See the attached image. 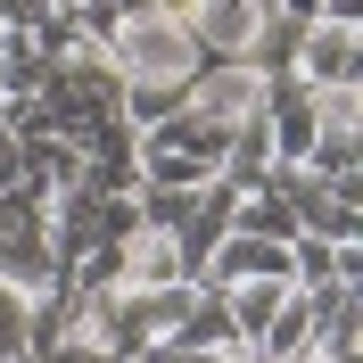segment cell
Wrapping results in <instances>:
<instances>
[{
	"mask_svg": "<svg viewBox=\"0 0 363 363\" xmlns=\"http://www.w3.org/2000/svg\"><path fill=\"white\" fill-rule=\"evenodd\" d=\"M297 42H306V25L272 9V17H264V25L248 33V50H240V67H256V74H289V67H297Z\"/></svg>",
	"mask_w": 363,
	"mask_h": 363,
	"instance_id": "30bf717a",
	"label": "cell"
},
{
	"mask_svg": "<svg viewBox=\"0 0 363 363\" xmlns=\"http://www.w3.org/2000/svg\"><path fill=\"white\" fill-rule=\"evenodd\" d=\"M17 355H33V297L0 281V363H17Z\"/></svg>",
	"mask_w": 363,
	"mask_h": 363,
	"instance_id": "7c38bea8",
	"label": "cell"
},
{
	"mask_svg": "<svg viewBox=\"0 0 363 363\" xmlns=\"http://www.w3.org/2000/svg\"><path fill=\"white\" fill-rule=\"evenodd\" d=\"M0 33H9V25H0Z\"/></svg>",
	"mask_w": 363,
	"mask_h": 363,
	"instance_id": "5bb4252c",
	"label": "cell"
},
{
	"mask_svg": "<svg viewBox=\"0 0 363 363\" xmlns=\"http://www.w3.org/2000/svg\"><path fill=\"white\" fill-rule=\"evenodd\" d=\"M297 83L306 91H339V83H363V33L355 25H306V42H297Z\"/></svg>",
	"mask_w": 363,
	"mask_h": 363,
	"instance_id": "277c9868",
	"label": "cell"
},
{
	"mask_svg": "<svg viewBox=\"0 0 363 363\" xmlns=\"http://www.w3.org/2000/svg\"><path fill=\"white\" fill-rule=\"evenodd\" d=\"M264 17H272V9H256V0H190V33H199L206 58H240Z\"/></svg>",
	"mask_w": 363,
	"mask_h": 363,
	"instance_id": "8992f818",
	"label": "cell"
},
{
	"mask_svg": "<svg viewBox=\"0 0 363 363\" xmlns=\"http://www.w3.org/2000/svg\"><path fill=\"white\" fill-rule=\"evenodd\" d=\"M363 140V83H339V91H314V140Z\"/></svg>",
	"mask_w": 363,
	"mask_h": 363,
	"instance_id": "8fae6325",
	"label": "cell"
},
{
	"mask_svg": "<svg viewBox=\"0 0 363 363\" xmlns=\"http://www.w3.org/2000/svg\"><path fill=\"white\" fill-rule=\"evenodd\" d=\"M116 289H182L190 281V264H182V248L165 240V231H133V240H116Z\"/></svg>",
	"mask_w": 363,
	"mask_h": 363,
	"instance_id": "5b68a950",
	"label": "cell"
},
{
	"mask_svg": "<svg viewBox=\"0 0 363 363\" xmlns=\"http://www.w3.org/2000/svg\"><path fill=\"white\" fill-rule=\"evenodd\" d=\"M0 281L25 289V297L67 289V281H58V256H50V231H9V240H0Z\"/></svg>",
	"mask_w": 363,
	"mask_h": 363,
	"instance_id": "52a82bcc",
	"label": "cell"
},
{
	"mask_svg": "<svg viewBox=\"0 0 363 363\" xmlns=\"http://www.w3.org/2000/svg\"><path fill=\"white\" fill-rule=\"evenodd\" d=\"M256 9H272V0H256Z\"/></svg>",
	"mask_w": 363,
	"mask_h": 363,
	"instance_id": "4fadbf2b",
	"label": "cell"
},
{
	"mask_svg": "<svg viewBox=\"0 0 363 363\" xmlns=\"http://www.w3.org/2000/svg\"><path fill=\"white\" fill-rule=\"evenodd\" d=\"M223 182V133L182 108L157 133H140V190H206Z\"/></svg>",
	"mask_w": 363,
	"mask_h": 363,
	"instance_id": "6da1fadb",
	"label": "cell"
},
{
	"mask_svg": "<svg viewBox=\"0 0 363 363\" xmlns=\"http://www.w3.org/2000/svg\"><path fill=\"white\" fill-rule=\"evenodd\" d=\"M182 108L199 116V124H215V133H231V124L264 116V74L240 67V58H206V67L182 83Z\"/></svg>",
	"mask_w": 363,
	"mask_h": 363,
	"instance_id": "3957f363",
	"label": "cell"
},
{
	"mask_svg": "<svg viewBox=\"0 0 363 363\" xmlns=\"http://www.w3.org/2000/svg\"><path fill=\"white\" fill-rule=\"evenodd\" d=\"M108 67H116V83H190L206 67V50L182 17H133V25H116Z\"/></svg>",
	"mask_w": 363,
	"mask_h": 363,
	"instance_id": "7a4b0ae2",
	"label": "cell"
},
{
	"mask_svg": "<svg viewBox=\"0 0 363 363\" xmlns=\"http://www.w3.org/2000/svg\"><path fill=\"white\" fill-rule=\"evenodd\" d=\"M306 355H314V306H306V289H289V297H281V314H272V330L256 339L248 363H306Z\"/></svg>",
	"mask_w": 363,
	"mask_h": 363,
	"instance_id": "9c48e42d",
	"label": "cell"
},
{
	"mask_svg": "<svg viewBox=\"0 0 363 363\" xmlns=\"http://www.w3.org/2000/svg\"><path fill=\"white\" fill-rule=\"evenodd\" d=\"M215 297H223V314H231V330H240V347L256 355V339L272 330V314H281L289 281H231V289H215Z\"/></svg>",
	"mask_w": 363,
	"mask_h": 363,
	"instance_id": "ba28073f",
	"label": "cell"
}]
</instances>
